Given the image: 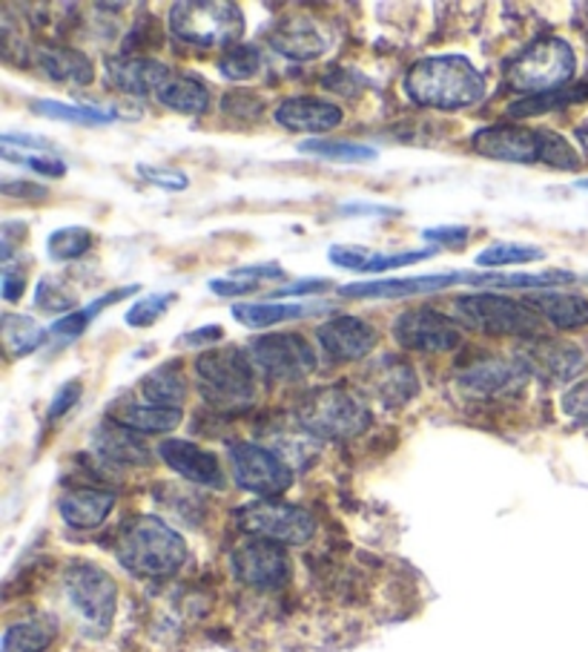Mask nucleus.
I'll use <instances>...</instances> for the list:
<instances>
[{
  "mask_svg": "<svg viewBox=\"0 0 588 652\" xmlns=\"http://www.w3.org/2000/svg\"><path fill=\"white\" fill-rule=\"evenodd\" d=\"M32 110L43 119L52 121H70V124L81 126H99L115 121V110H101V106H86V104H63V101L41 99L32 101Z\"/></svg>",
  "mask_w": 588,
  "mask_h": 652,
  "instance_id": "36",
  "label": "nucleus"
},
{
  "mask_svg": "<svg viewBox=\"0 0 588 652\" xmlns=\"http://www.w3.org/2000/svg\"><path fill=\"white\" fill-rule=\"evenodd\" d=\"M63 592L90 630H110L118 607V583L106 569L90 561H72L63 572Z\"/></svg>",
  "mask_w": 588,
  "mask_h": 652,
  "instance_id": "8",
  "label": "nucleus"
},
{
  "mask_svg": "<svg viewBox=\"0 0 588 652\" xmlns=\"http://www.w3.org/2000/svg\"><path fill=\"white\" fill-rule=\"evenodd\" d=\"M27 288V267L18 265L14 259L3 262V282H0V291H3V299L18 302Z\"/></svg>",
  "mask_w": 588,
  "mask_h": 652,
  "instance_id": "47",
  "label": "nucleus"
},
{
  "mask_svg": "<svg viewBox=\"0 0 588 652\" xmlns=\"http://www.w3.org/2000/svg\"><path fill=\"white\" fill-rule=\"evenodd\" d=\"M393 339L420 354H448L463 343V330L451 316L440 314L434 308L405 310L393 323Z\"/></svg>",
  "mask_w": 588,
  "mask_h": 652,
  "instance_id": "13",
  "label": "nucleus"
},
{
  "mask_svg": "<svg viewBox=\"0 0 588 652\" xmlns=\"http://www.w3.org/2000/svg\"><path fill=\"white\" fill-rule=\"evenodd\" d=\"M92 449L95 455L104 457L106 463L113 466H147L149 449L147 442L141 440L138 431L121 426L115 420H106L95 428L92 435Z\"/></svg>",
  "mask_w": 588,
  "mask_h": 652,
  "instance_id": "22",
  "label": "nucleus"
},
{
  "mask_svg": "<svg viewBox=\"0 0 588 652\" xmlns=\"http://www.w3.org/2000/svg\"><path fill=\"white\" fill-rule=\"evenodd\" d=\"M230 471L238 489L259 495L261 500H274L276 495L288 491L293 483V471L276 451L265 449L259 442L236 440L227 446Z\"/></svg>",
  "mask_w": 588,
  "mask_h": 652,
  "instance_id": "9",
  "label": "nucleus"
},
{
  "mask_svg": "<svg viewBox=\"0 0 588 652\" xmlns=\"http://www.w3.org/2000/svg\"><path fill=\"white\" fill-rule=\"evenodd\" d=\"M233 575L252 590H279L290 581V558L285 547L265 538L238 543L230 554Z\"/></svg>",
  "mask_w": 588,
  "mask_h": 652,
  "instance_id": "12",
  "label": "nucleus"
},
{
  "mask_svg": "<svg viewBox=\"0 0 588 652\" xmlns=\"http://www.w3.org/2000/svg\"><path fill=\"white\" fill-rule=\"evenodd\" d=\"M221 106H225L227 115H238V119H256V115H261V101L256 95H250V92H230V95H225Z\"/></svg>",
  "mask_w": 588,
  "mask_h": 652,
  "instance_id": "50",
  "label": "nucleus"
},
{
  "mask_svg": "<svg viewBox=\"0 0 588 652\" xmlns=\"http://www.w3.org/2000/svg\"><path fill=\"white\" fill-rule=\"evenodd\" d=\"M299 153L319 155L324 162L337 164H371L376 162L379 153L368 144H357V141H333V139H308L299 144Z\"/></svg>",
  "mask_w": 588,
  "mask_h": 652,
  "instance_id": "35",
  "label": "nucleus"
},
{
  "mask_svg": "<svg viewBox=\"0 0 588 652\" xmlns=\"http://www.w3.org/2000/svg\"><path fill=\"white\" fill-rule=\"evenodd\" d=\"M169 67L162 61H149V58H113L106 61V78L115 90L126 92V95H149L162 86L167 78Z\"/></svg>",
  "mask_w": 588,
  "mask_h": 652,
  "instance_id": "24",
  "label": "nucleus"
},
{
  "mask_svg": "<svg viewBox=\"0 0 588 652\" xmlns=\"http://www.w3.org/2000/svg\"><path fill=\"white\" fill-rule=\"evenodd\" d=\"M38 63L47 72V78L63 86H86L95 78V67L90 58L72 47H43L38 50Z\"/></svg>",
  "mask_w": 588,
  "mask_h": 652,
  "instance_id": "28",
  "label": "nucleus"
},
{
  "mask_svg": "<svg viewBox=\"0 0 588 652\" xmlns=\"http://www.w3.org/2000/svg\"><path fill=\"white\" fill-rule=\"evenodd\" d=\"M422 236L427 238V242H436V245H448V247H463L465 238L471 236L468 227L463 225H440V227H427Z\"/></svg>",
  "mask_w": 588,
  "mask_h": 652,
  "instance_id": "52",
  "label": "nucleus"
},
{
  "mask_svg": "<svg viewBox=\"0 0 588 652\" xmlns=\"http://www.w3.org/2000/svg\"><path fill=\"white\" fill-rule=\"evenodd\" d=\"M210 291L216 296H241V294L256 291V285H252V282H238V279H230V276H225V279H210Z\"/></svg>",
  "mask_w": 588,
  "mask_h": 652,
  "instance_id": "55",
  "label": "nucleus"
},
{
  "mask_svg": "<svg viewBox=\"0 0 588 652\" xmlns=\"http://www.w3.org/2000/svg\"><path fill=\"white\" fill-rule=\"evenodd\" d=\"M221 337H225V328H221V325H204V328L184 334V337L178 339V345H182V348H193V345L218 343Z\"/></svg>",
  "mask_w": 588,
  "mask_h": 652,
  "instance_id": "53",
  "label": "nucleus"
},
{
  "mask_svg": "<svg viewBox=\"0 0 588 652\" xmlns=\"http://www.w3.org/2000/svg\"><path fill=\"white\" fill-rule=\"evenodd\" d=\"M299 422L324 440H348L371 426V411L351 388L328 386L310 391L299 403Z\"/></svg>",
  "mask_w": 588,
  "mask_h": 652,
  "instance_id": "6",
  "label": "nucleus"
},
{
  "mask_svg": "<svg viewBox=\"0 0 588 652\" xmlns=\"http://www.w3.org/2000/svg\"><path fill=\"white\" fill-rule=\"evenodd\" d=\"M519 365L526 368L532 377L543 383H571L586 371L588 357L580 345L568 343V339L554 337H534L519 348Z\"/></svg>",
  "mask_w": 588,
  "mask_h": 652,
  "instance_id": "14",
  "label": "nucleus"
},
{
  "mask_svg": "<svg viewBox=\"0 0 588 652\" xmlns=\"http://www.w3.org/2000/svg\"><path fill=\"white\" fill-rule=\"evenodd\" d=\"M169 29L184 43L196 47H238L245 35V14L227 0H187L169 9Z\"/></svg>",
  "mask_w": 588,
  "mask_h": 652,
  "instance_id": "4",
  "label": "nucleus"
},
{
  "mask_svg": "<svg viewBox=\"0 0 588 652\" xmlns=\"http://www.w3.org/2000/svg\"><path fill=\"white\" fill-rule=\"evenodd\" d=\"M198 388L216 408H247L256 400V374L250 357L236 348L207 352L196 359Z\"/></svg>",
  "mask_w": 588,
  "mask_h": 652,
  "instance_id": "7",
  "label": "nucleus"
},
{
  "mask_svg": "<svg viewBox=\"0 0 588 652\" xmlns=\"http://www.w3.org/2000/svg\"><path fill=\"white\" fill-rule=\"evenodd\" d=\"M3 193H7V196H35V198L47 196V190H43L41 184H29V182H18V184L7 182L3 184Z\"/></svg>",
  "mask_w": 588,
  "mask_h": 652,
  "instance_id": "57",
  "label": "nucleus"
},
{
  "mask_svg": "<svg viewBox=\"0 0 588 652\" xmlns=\"http://www.w3.org/2000/svg\"><path fill=\"white\" fill-rule=\"evenodd\" d=\"M92 247V231L86 227H61L50 236L47 242V253H50L52 262H75L81 259L86 251Z\"/></svg>",
  "mask_w": 588,
  "mask_h": 652,
  "instance_id": "39",
  "label": "nucleus"
},
{
  "mask_svg": "<svg viewBox=\"0 0 588 652\" xmlns=\"http://www.w3.org/2000/svg\"><path fill=\"white\" fill-rule=\"evenodd\" d=\"M176 302V294H153L144 296L133 305V308L126 310V325H133V328H149L153 323H158L167 308Z\"/></svg>",
  "mask_w": 588,
  "mask_h": 652,
  "instance_id": "43",
  "label": "nucleus"
},
{
  "mask_svg": "<svg viewBox=\"0 0 588 652\" xmlns=\"http://www.w3.org/2000/svg\"><path fill=\"white\" fill-rule=\"evenodd\" d=\"M115 506L113 491L101 489H70L58 500V512L63 523L72 529H95L101 527Z\"/></svg>",
  "mask_w": 588,
  "mask_h": 652,
  "instance_id": "25",
  "label": "nucleus"
},
{
  "mask_svg": "<svg viewBox=\"0 0 588 652\" xmlns=\"http://www.w3.org/2000/svg\"><path fill=\"white\" fill-rule=\"evenodd\" d=\"M368 253L371 251H364V247H359V245H333L330 247L328 256L337 267H344V271H357V274H362Z\"/></svg>",
  "mask_w": 588,
  "mask_h": 652,
  "instance_id": "51",
  "label": "nucleus"
},
{
  "mask_svg": "<svg viewBox=\"0 0 588 652\" xmlns=\"http://www.w3.org/2000/svg\"><path fill=\"white\" fill-rule=\"evenodd\" d=\"M158 457L189 483L207 486V489H225V471H221L218 457L196 446V442L164 440L158 446Z\"/></svg>",
  "mask_w": 588,
  "mask_h": 652,
  "instance_id": "20",
  "label": "nucleus"
},
{
  "mask_svg": "<svg viewBox=\"0 0 588 652\" xmlns=\"http://www.w3.org/2000/svg\"><path fill=\"white\" fill-rule=\"evenodd\" d=\"M50 337V330L38 325L32 316L23 314H3V345H7L9 359L29 357L32 352H38Z\"/></svg>",
  "mask_w": 588,
  "mask_h": 652,
  "instance_id": "33",
  "label": "nucleus"
},
{
  "mask_svg": "<svg viewBox=\"0 0 588 652\" xmlns=\"http://www.w3.org/2000/svg\"><path fill=\"white\" fill-rule=\"evenodd\" d=\"M141 394L153 406L182 408L184 397H187V379H184L182 365L167 363L162 368L149 371L147 377L141 379Z\"/></svg>",
  "mask_w": 588,
  "mask_h": 652,
  "instance_id": "31",
  "label": "nucleus"
},
{
  "mask_svg": "<svg viewBox=\"0 0 588 652\" xmlns=\"http://www.w3.org/2000/svg\"><path fill=\"white\" fill-rule=\"evenodd\" d=\"M330 288L328 279H301L296 285H285V288L274 291V299H285V296H308V294H319V291Z\"/></svg>",
  "mask_w": 588,
  "mask_h": 652,
  "instance_id": "54",
  "label": "nucleus"
},
{
  "mask_svg": "<svg viewBox=\"0 0 588 652\" xmlns=\"http://www.w3.org/2000/svg\"><path fill=\"white\" fill-rule=\"evenodd\" d=\"M155 99L162 101L164 106H169L173 113L202 115L204 110L210 106V90H207L198 78L169 70L167 78L162 81V86L155 90Z\"/></svg>",
  "mask_w": 588,
  "mask_h": 652,
  "instance_id": "29",
  "label": "nucleus"
},
{
  "mask_svg": "<svg viewBox=\"0 0 588 652\" xmlns=\"http://www.w3.org/2000/svg\"><path fill=\"white\" fill-rule=\"evenodd\" d=\"M261 70V55L250 43H238L218 61V72L230 81H250Z\"/></svg>",
  "mask_w": 588,
  "mask_h": 652,
  "instance_id": "41",
  "label": "nucleus"
},
{
  "mask_svg": "<svg viewBox=\"0 0 588 652\" xmlns=\"http://www.w3.org/2000/svg\"><path fill=\"white\" fill-rule=\"evenodd\" d=\"M238 527L252 538L274 540L279 547H301L316 534L313 515L281 500H256L238 509Z\"/></svg>",
  "mask_w": 588,
  "mask_h": 652,
  "instance_id": "10",
  "label": "nucleus"
},
{
  "mask_svg": "<svg viewBox=\"0 0 588 652\" xmlns=\"http://www.w3.org/2000/svg\"><path fill=\"white\" fill-rule=\"evenodd\" d=\"M135 173H138L144 182L155 184V187L162 190H169V193H182V190L189 187V179L184 170H176V167H158V164H138L135 167Z\"/></svg>",
  "mask_w": 588,
  "mask_h": 652,
  "instance_id": "44",
  "label": "nucleus"
},
{
  "mask_svg": "<svg viewBox=\"0 0 588 652\" xmlns=\"http://www.w3.org/2000/svg\"><path fill=\"white\" fill-rule=\"evenodd\" d=\"M3 159L14 164H23V167L29 170H35V173H41V176L61 179L63 173H66V164H63L61 159H55V155H32L29 150H23V155H18L12 147H3Z\"/></svg>",
  "mask_w": 588,
  "mask_h": 652,
  "instance_id": "45",
  "label": "nucleus"
},
{
  "mask_svg": "<svg viewBox=\"0 0 588 652\" xmlns=\"http://www.w3.org/2000/svg\"><path fill=\"white\" fill-rule=\"evenodd\" d=\"M55 618H27V621H18V624L7 626L0 652H47L52 641H55Z\"/></svg>",
  "mask_w": 588,
  "mask_h": 652,
  "instance_id": "32",
  "label": "nucleus"
},
{
  "mask_svg": "<svg viewBox=\"0 0 588 652\" xmlns=\"http://www.w3.org/2000/svg\"><path fill=\"white\" fill-rule=\"evenodd\" d=\"M405 92L416 106L456 113L485 99V75L463 55L422 58L408 70Z\"/></svg>",
  "mask_w": 588,
  "mask_h": 652,
  "instance_id": "1",
  "label": "nucleus"
},
{
  "mask_svg": "<svg viewBox=\"0 0 588 652\" xmlns=\"http://www.w3.org/2000/svg\"><path fill=\"white\" fill-rule=\"evenodd\" d=\"M230 279L238 282H261V279H285V267L279 262H267V265H245V267H233Z\"/></svg>",
  "mask_w": 588,
  "mask_h": 652,
  "instance_id": "49",
  "label": "nucleus"
},
{
  "mask_svg": "<svg viewBox=\"0 0 588 652\" xmlns=\"http://www.w3.org/2000/svg\"><path fill=\"white\" fill-rule=\"evenodd\" d=\"M316 339H319L322 352L330 359L353 363V359H362L373 352L376 330H373V325L359 319V316H333V319L319 325Z\"/></svg>",
  "mask_w": 588,
  "mask_h": 652,
  "instance_id": "19",
  "label": "nucleus"
},
{
  "mask_svg": "<svg viewBox=\"0 0 588 652\" xmlns=\"http://www.w3.org/2000/svg\"><path fill=\"white\" fill-rule=\"evenodd\" d=\"M270 47L276 55L290 61H316L330 50L328 29L308 14H290L270 29Z\"/></svg>",
  "mask_w": 588,
  "mask_h": 652,
  "instance_id": "18",
  "label": "nucleus"
},
{
  "mask_svg": "<svg viewBox=\"0 0 588 652\" xmlns=\"http://www.w3.org/2000/svg\"><path fill=\"white\" fill-rule=\"evenodd\" d=\"M81 394H84V386H81V379H70V383H63L61 388L55 391L50 403V420H58L70 411L72 406H78L81 400Z\"/></svg>",
  "mask_w": 588,
  "mask_h": 652,
  "instance_id": "48",
  "label": "nucleus"
},
{
  "mask_svg": "<svg viewBox=\"0 0 588 652\" xmlns=\"http://www.w3.org/2000/svg\"><path fill=\"white\" fill-rule=\"evenodd\" d=\"M276 124L285 126L288 133H328V130H337L342 124V110L330 101L313 99V95H293V99H285L274 113Z\"/></svg>",
  "mask_w": 588,
  "mask_h": 652,
  "instance_id": "21",
  "label": "nucleus"
},
{
  "mask_svg": "<svg viewBox=\"0 0 588 652\" xmlns=\"http://www.w3.org/2000/svg\"><path fill=\"white\" fill-rule=\"evenodd\" d=\"M563 411L575 422L588 426V379H582L563 394Z\"/></svg>",
  "mask_w": 588,
  "mask_h": 652,
  "instance_id": "46",
  "label": "nucleus"
},
{
  "mask_svg": "<svg viewBox=\"0 0 588 652\" xmlns=\"http://www.w3.org/2000/svg\"><path fill=\"white\" fill-rule=\"evenodd\" d=\"M577 187H582V190H588V179H582V182H577Z\"/></svg>",
  "mask_w": 588,
  "mask_h": 652,
  "instance_id": "59",
  "label": "nucleus"
},
{
  "mask_svg": "<svg viewBox=\"0 0 588 652\" xmlns=\"http://www.w3.org/2000/svg\"><path fill=\"white\" fill-rule=\"evenodd\" d=\"M110 420L133 428L138 435H167L182 422V408H164L153 403H115Z\"/></svg>",
  "mask_w": 588,
  "mask_h": 652,
  "instance_id": "27",
  "label": "nucleus"
},
{
  "mask_svg": "<svg viewBox=\"0 0 588 652\" xmlns=\"http://www.w3.org/2000/svg\"><path fill=\"white\" fill-rule=\"evenodd\" d=\"M115 558L138 578H167L176 575L187 561V543L162 518L138 515L118 529Z\"/></svg>",
  "mask_w": 588,
  "mask_h": 652,
  "instance_id": "2",
  "label": "nucleus"
},
{
  "mask_svg": "<svg viewBox=\"0 0 588 652\" xmlns=\"http://www.w3.org/2000/svg\"><path fill=\"white\" fill-rule=\"evenodd\" d=\"M368 386L385 406H402L420 394V379L411 365L400 357H382L368 371Z\"/></svg>",
  "mask_w": 588,
  "mask_h": 652,
  "instance_id": "23",
  "label": "nucleus"
},
{
  "mask_svg": "<svg viewBox=\"0 0 588 652\" xmlns=\"http://www.w3.org/2000/svg\"><path fill=\"white\" fill-rule=\"evenodd\" d=\"M468 285V274H425V276H400V279H376V282H353L342 285V299H405V296L436 294L454 285Z\"/></svg>",
  "mask_w": 588,
  "mask_h": 652,
  "instance_id": "17",
  "label": "nucleus"
},
{
  "mask_svg": "<svg viewBox=\"0 0 588 652\" xmlns=\"http://www.w3.org/2000/svg\"><path fill=\"white\" fill-rule=\"evenodd\" d=\"M135 291H141L138 285H126V288H118V291H110V294L99 296L95 302H90L86 308L81 310H72V314L61 316L55 325L50 328L52 337H63V339H75L81 337L86 328H90V323H95L99 319V314L104 308H110V305H118L121 299H126V296H133Z\"/></svg>",
  "mask_w": 588,
  "mask_h": 652,
  "instance_id": "34",
  "label": "nucleus"
},
{
  "mask_svg": "<svg viewBox=\"0 0 588 652\" xmlns=\"http://www.w3.org/2000/svg\"><path fill=\"white\" fill-rule=\"evenodd\" d=\"M546 259V251L537 245H523V242H494L483 253H476V265L485 271H497V267L528 265V262Z\"/></svg>",
  "mask_w": 588,
  "mask_h": 652,
  "instance_id": "37",
  "label": "nucleus"
},
{
  "mask_svg": "<svg viewBox=\"0 0 588 652\" xmlns=\"http://www.w3.org/2000/svg\"><path fill=\"white\" fill-rule=\"evenodd\" d=\"M247 357L252 368H259L267 379H276V383L305 379L319 363L308 339H301L299 334H267V337L252 339Z\"/></svg>",
  "mask_w": 588,
  "mask_h": 652,
  "instance_id": "11",
  "label": "nucleus"
},
{
  "mask_svg": "<svg viewBox=\"0 0 588 652\" xmlns=\"http://www.w3.org/2000/svg\"><path fill=\"white\" fill-rule=\"evenodd\" d=\"M456 319L465 328H474L488 337H543L539 314H534L526 302L508 299L499 294H465L454 299Z\"/></svg>",
  "mask_w": 588,
  "mask_h": 652,
  "instance_id": "5",
  "label": "nucleus"
},
{
  "mask_svg": "<svg viewBox=\"0 0 588 652\" xmlns=\"http://www.w3.org/2000/svg\"><path fill=\"white\" fill-rule=\"evenodd\" d=\"M339 213H344V216H396V207H382V204H339Z\"/></svg>",
  "mask_w": 588,
  "mask_h": 652,
  "instance_id": "56",
  "label": "nucleus"
},
{
  "mask_svg": "<svg viewBox=\"0 0 588 652\" xmlns=\"http://www.w3.org/2000/svg\"><path fill=\"white\" fill-rule=\"evenodd\" d=\"M436 253V245L425 247V251H405V253H368L362 274H385V271H396V267L416 265V262L431 259Z\"/></svg>",
  "mask_w": 588,
  "mask_h": 652,
  "instance_id": "42",
  "label": "nucleus"
},
{
  "mask_svg": "<svg viewBox=\"0 0 588 652\" xmlns=\"http://www.w3.org/2000/svg\"><path fill=\"white\" fill-rule=\"evenodd\" d=\"M319 310V305H305V302H247V305H233V319L245 328H274V325L301 319Z\"/></svg>",
  "mask_w": 588,
  "mask_h": 652,
  "instance_id": "30",
  "label": "nucleus"
},
{
  "mask_svg": "<svg viewBox=\"0 0 588 652\" xmlns=\"http://www.w3.org/2000/svg\"><path fill=\"white\" fill-rule=\"evenodd\" d=\"M575 139H577V144L582 147V153H588V126H577Z\"/></svg>",
  "mask_w": 588,
  "mask_h": 652,
  "instance_id": "58",
  "label": "nucleus"
},
{
  "mask_svg": "<svg viewBox=\"0 0 588 652\" xmlns=\"http://www.w3.org/2000/svg\"><path fill=\"white\" fill-rule=\"evenodd\" d=\"M532 374L519 365V359L488 357L483 363H474L456 374V386L463 388L468 397L476 400H491V397H512L526 386Z\"/></svg>",
  "mask_w": 588,
  "mask_h": 652,
  "instance_id": "16",
  "label": "nucleus"
},
{
  "mask_svg": "<svg viewBox=\"0 0 588 652\" xmlns=\"http://www.w3.org/2000/svg\"><path fill=\"white\" fill-rule=\"evenodd\" d=\"M577 72L575 47L563 38H539L505 67V84L528 99L566 90Z\"/></svg>",
  "mask_w": 588,
  "mask_h": 652,
  "instance_id": "3",
  "label": "nucleus"
},
{
  "mask_svg": "<svg viewBox=\"0 0 588 652\" xmlns=\"http://www.w3.org/2000/svg\"><path fill=\"white\" fill-rule=\"evenodd\" d=\"M543 139L546 130L526 126H483L471 135L474 153L508 164H539L543 162Z\"/></svg>",
  "mask_w": 588,
  "mask_h": 652,
  "instance_id": "15",
  "label": "nucleus"
},
{
  "mask_svg": "<svg viewBox=\"0 0 588 652\" xmlns=\"http://www.w3.org/2000/svg\"><path fill=\"white\" fill-rule=\"evenodd\" d=\"M78 305V294L63 276H43L35 291V308L47 314H72Z\"/></svg>",
  "mask_w": 588,
  "mask_h": 652,
  "instance_id": "38",
  "label": "nucleus"
},
{
  "mask_svg": "<svg viewBox=\"0 0 588 652\" xmlns=\"http://www.w3.org/2000/svg\"><path fill=\"white\" fill-rule=\"evenodd\" d=\"M526 305L537 310L539 319L551 323L560 330H577L588 325V299L580 294H563V291H537L528 294Z\"/></svg>",
  "mask_w": 588,
  "mask_h": 652,
  "instance_id": "26",
  "label": "nucleus"
},
{
  "mask_svg": "<svg viewBox=\"0 0 588 652\" xmlns=\"http://www.w3.org/2000/svg\"><path fill=\"white\" fill-rule=\"evenodd\" d=\"M586 99H588V84H582L577 86V90H557V92H548V95H537V99L517 101V104H512L508 113H512L514 119H526V115H539V113H548V110H563V106L577 104V101H586Z\"/></svg>",
  "mask_w": 588,
  "mask_h": 652,
  "instance_id": "40",
  "label": "nucleus"
}]
</instances>
